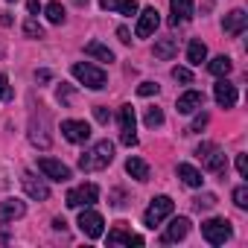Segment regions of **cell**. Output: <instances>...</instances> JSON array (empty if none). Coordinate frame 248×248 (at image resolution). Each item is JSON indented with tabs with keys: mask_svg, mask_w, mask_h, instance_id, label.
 I'll list each match as a JSON object with an SVG mask.
<instances>
[{
	"mask_svg": "<svg viewBox=\"0 0 248 248\" xmlns=\"http://www.w3.org/2000/svg\"><path fill=\"white\" fill-rule=\"evenodd\" d=\"M73 3H76V6H85V3H88V0H73Z\"/></svg>",
	"mask_w": 248,
	"mask_h": 248,
	"instance_id": "obj_47",
	"label": "cell"
},
{
	"mask_svg": "<svg viewBox=\"0 0 248 248\" xmlns=\"http://www.w3.org/2000/svg\"><path fill=\"white\" fill-rule=\"evenodd\" d=\"M172 210H175V202H172L170 196H155V199L149 202L146 213H143V225H146V228H158L167 216H172Z\"/></svg>",
	"mask_w": 248,
	"mask_h": 248,
	"instance_id": "obj_4",
	"label": "cell"
},
{
	"mask_svg": "<svg viewBox=\"0 0 248 248\" xmlns=\"http://www.w3.org/2000/svg\"><path fill=\"white\" fill-rule=\"evenodd\" d=\"M236 172L242 178H248V155H236Z\"/></svg>",
	"mask_w": 248,
	"mask_h": 248,
	"instance_id": "obj_38",
	"label": "cell"
},
{
	"mask_svg": "<svg viewBox=\"0 0 248 248\" xmlns=\"http://www.w3.org/2000/svg\"><path fill=\"white\" fill-rule=\"evenodd\" d=\"M233 204H236L239 210H248V187H245V184H239V187L233 190Z\"/></svg>",
	"mask_w": 248,
	"mask_h": 248,
	"instance_id": "obj_31",
	"label": "cell"
},
{
	"mask_svg": "<svg viewBox=\"0 0 248 248\" xmlns=\"http://www.w3.org/2000/svg\"><path fill=\"white\" fill-rule=\"evenodd\" d=\"M204 59H207V47H204V41L193 38V41H190V47H187V62H190L193 67H199Z\"/></svg>",
	"mask_w": 248,
	"mask_h": 248,
	"instance_id": "obj_24",
	"label": "cell"
},
{
	"mask_svg": "<svg viewBox=\"0 0 248 248\" xmlns=\"http://www.w3.org/2000/svg\"><path fill=\"white\" fill-rule=\"evenodd\" d=\"M120 143H123V146H138V135H135V132H123V135H120Z\"/></svg>",
	"mask_w": 248,
	"mask_h": 248,
	"instance_id": "obj_40",
	"label": "cell"
},
{
	"mask_svg": "<svg viewBox=\"0 0 248 248\" xmlns=\"http://www.w3.org/2000/svg\"><path fill=\"white\" fill-rule=\"evenodd\" d=\"M193 204H196V210H207V207H213V204H216V196H213V193H204V196L193 199Z\"/></svg>",
	"mask_w": 248,
	"mask_h": 248,
	"instance_id": "obj_33",
	"label": "cell"
},
{
	"mask_svg": "<svg viewBox=\"0 0 248 248\" xmlns=\"http://www.w3.org/2000/svg\"><path fill=\"white\" fill-rule=\"evenodd\" d=\"M172 79L181 82V85H193V73L187 67H172Z\"/></svg>",
	"mask_w": 248,
	"mask_h": 248,
	"instance_id": "obj_32",
	"label": "cell"
},
{
	"mask_svg": "<svg viewBox=\"0 0 248 248\" xmlns=\"http://www.w3.org/2000/svg\"><path fill=\"white\" fill-rule=\"evenodd\" d=\"M170 12H172V18H170L172 27L193 21V0H170Z\"/></svg>",
	"mask_w": 248,
	"mask_h": 248,
	"instance_id": "obj_16",
	"label": "cell"
},
{
	"mask_svg": "<svg viewBox=\"0 0 248 248\" xmlns=\"http://www.w3.org/2000/svg\"><path fill=\"white\" fill-rule=\"evenodd\" d=\"M175 172H178V178H181L187 187H202V181H204V178H202V172H199L196 167H190V164H178V170H175Z\"/></svg>",
	"mask_w": 248,
	"mask_h": 248,
	"instance_id": "obj_22",
	"label": "cell"
},
{
	"mask_svg": "<svg viewBox=\"0 0 248 248\" xmlns=\"http://www.w3.org/2000/svg\"><path fill=\"white\" fill-rule=\"evenodd\" d=\"M158 91H161V88H158L155 82H143V85L138 88V93H140V96H155Z\"/></svg>",
	"mask_w": 248,
	"mask_h": 248,
	"instance_id": "obj_37",
	"label": "cell"
},
{
	"mask_svg": "<svg viewBox=\"0 0 248 248\" xmlns=\"http://www.w3.org/2000/svg\"><path fill=\"white\" fill-rule=\"evenodd\" d=\"M99 6L105 12H117V15H138V0H99Z\"/></svg>",
	"mask_w": 248,
	"mask_h": 248,
	"instance_id": "obj_19",
	"label": "cell"
},
{
	"mask_svg": "<svg viewBox=\"0 0 248 248\" xmlns=\"http://www.w3.org/2000/svg\"><path fill=\"white\" fill-rule=\"evenodd\" d=\"M202 105H204V93H202V91H184V93L178 96V102H175L178 114H193V111H199Z\"/></svg>",
	"mask_w": 248,
	"mask_h": 248,
	"instance_id": "obj_18",
	"label": "cell"
},
{
	"mask_svg": "<svg viewBox=\"0 0 248 248\" xmlns=\"http://www.w3.org/2000/svg\"><path fill=\"white\" fill-rule=\"evenodd\" d=\"M35 79H38V82H50V79H53V73H50V70H38V73H35Z\"/></svg>",
	"mask_w": 248,
	"mask_h": 248,
	"instance_id": "obj_43",
	"label": "cell"
},
{
	"mask_svg": "<svg viewBox=\"0 0 248 248\" xmlns=\"http://www.w3.org/2000/svg\"><path fill=\"white\" fill-rule=\"evenodd\" d=\"M175 53H178V38H161V41H155V59L170 62V59H175Z\"/></svg>",
	"mask_w": 248,
	"mask_h": 248,
	"instance_id": "obj_21",
	"label": "cell"
},
{
	"mask_svg": "<svg viewBox=\"0 0 248 248\" xmlns=\"http://www.w3.org/2000/svg\"><path fill=\"white\" fill-rule=\"evenodd\" d=\"M56 96H59V102H62V105H67V102L73 99V88L62 82V85H59V91H56Z\"/></svg>",
	"mask_w": 248,
	"mask_h": 248,
	"instance_id": "obj_34",
	"label": "cell"
},
{
	"mask_svg": "<svg viewBox=\"0 0 248 248\" xmlns=\"http://www.w3.org/2000/svg\"><path fill=\"white\" fill-rule=\"evenodd\" d=\"M111 161H114V143L99 140L91 149H85V155H79V170L82 172H96V170H105Z\"/></svg>",
	"mask_w": 248,
	"mask_h": 248,
	"instance_id": "obj_1",
	"label": "cell"
},
{
	"mask_svg": "<svg viewBox=\"0 0 248 248\" xmlns=\"http://www.w3.org/2000/svg\"><path fill=\"white\" fill-rule=\"evenodd\" d=\"M44 129H47V117H41V129H38V123H35V120L30 123V140H32L35 146H41V149L50 146V135H44Z\"/></svg>",
	"mask_w": 248,
	"mask_h": 248,
	"instance_id": "obj_23",
	"label": "cell"
},
{
	"mask_svg": "<svg viewBox=\"0 0 248 248\" xmlns=\"http://www.w3.org/2000/svg\"><path fill=\"white\" fill-rule=\"evenodd\" d=\"M187 233H190V219H187V216H175V219L167 225V231H164L161 242H164V245H170V242H178V239H184Z\"/></svg>",
	"mask_w": 248,
	"mask_h": 248,
	"instance_id": "obj_15",
	"label": "cell"
},
{
	"mask_svg": "<svg viewBox=\"0 0 248 248\" xmlns=\"http://www.w3.org/2000/svg\"><path fill=\"white\" fill-rule=\"evenodd\" d=\"M222 30H225L228 35H242V32L248 30V12H245V9H233V12H228L225 21H222Z\"/></svg>",
	"mask_w": 248,
	"mask_h": 248,
	"instance_id": "obj_14",
	"label": "cell"
},
{
	"mask_svg": "<svg viewBox=\"0 0 248 248\" xmlns=\"http://www.w3.org/2000/svg\"><path fill=\"white\" fill-rule=\"evenodd\" d=\"M196 155H199V161H202V167L207 170V172H213V175H222L225 170H228V161H225V152L216 146V143H202L199 149H196Z\"/></svg>",
	"mask_w": 248,
	"mask_h": 248,
	"instance_id": "obj_3",
	"label": "cell"
},
{
	"mask_svg": "<svg viewBox=\"0 0 248 248\" xmlns=\"http://www.w3.org/2000/svg\"><path fill=\"white\" fill-rule=\"evenodd\" d=\"M73 76H76L85 88H91V91H102L105 82H108L105 70L96 67V64H91V62H76V64H73Z\"/></svg>",
	"mask_w": 248,
	"mask_h": 248,
	"instance_id": "obj_2",
	"label": "cell"
},
{
	"mask_svg": "<svg viewBox=\"0 0 248 248\" xmlns=\"http://www.w3.org/2000/svg\"><path fill=\"white\" fill-rule=\"evenodd\" d=\"M105 242H108V245H143V236H140V233H132V231L126 228V222H117V225L108 231Z\"/></svg>",
	"mask_w": 248,
	"mask_h": 248,
	"instance_id": "obj_9",
	"label": "cell"
},
{
	"mask_svg": "<svg viewBox=\"0 0 248 248\" xmlns=\"http://www.w3.org/2000/svg\"><path fill=\"white\" fill-rule=\"evenodd\" d=\"M24 35H30V38H44V27H41L35 18H30V21L24 24Z\"/></svg>",
	"mask_w": 248,
	"mask_h": 248,
	"instance_id": "obj_30",
	"label": "cell"
},
{
	"mask_svg": "<svg viewBox=\"0 0 248 248\" xmlns=\"http://www.w3.org/2000/svg\"><path fill=\"white\" fill-rule=\"evenodd\" d=\"M158 24H161L158 9H155V6H146V9L140 12V18H138V30H135V35H138V38H149V35L158 30Z\"/></svg>",
	"mask_w": 248,
	"mask_h": 248,
	"instance_id": "obj_11",
	"label": "cell"
},
{
	"mask_svg": "<svg viewBox=\"0 0 248 248\" xmlns=\"http://www.w3.org/2000/svg\"><path fill=\"white\" fill-rule=\"evenodd\" d=\"M53 228H56V231H64V228H67V222H64V219H53Z\"/></svg>",
	"mask_w": 248,
	"mask_h": 248,
	"instance_id": "obj_46",
	"label": "cell"
},
{
	"mask_svg": "<svg viewBox=\"0 0 248 248\" xmlns=\"http://www.w3.org/2000/svg\"><path fill=\"white\" fill-rule=\"evenodd\" d=\"M96 199H99V187H96V184H79V187L67 190L64 204L73 207V210H79V207H91Z\"/></svg>",
	"mask_w": 248,
	"mask_h": 248,
	"instance_id": "obj_5",
	"label": "cell"
},
{
	"mask_svg": "<svg viewBox=\"0 0 248 248\" xmlns=\"http://www.w3.org/2000/svg\"><path fill=\"white\" fill-rule=\"evenodd\" d=\"M117 35H120V41H123V44H132V35H129V30H126V27H120V30H117Z\"/></svg>",
	"mask_w": 248,
	"mask_h": 248,
	"instance_id": "obj_42",
	"label": "cell"
},
{
	"mask_svg": "<svg viewBox=\"0 0 248 248\" xmlns=\"http://www.w3.org/2000/svg\"><path fill=\"white\" fill-rule=\"evenodd\" d=\"M236 96H239L236 88H233L225 76H219V82L213 85V99H216L222 108H233V105H236Z\"/></svg>",
	"mask_w": 248,
	"mask_h": 248,
	"instance_id": "obj_13",
	"label": "cell"
},
{
	"mask_svg": "<svg viewBox=\"0 0 248 248\" xmlns=\"http://www.w3.org/2000/svg\"><path fill=\"white\" fill-rule=\"evenodd\" d=\"M44 15H47V21H50V24H56V27H59V24H64V18H67V15H64V6H62V3H56V0L44 6Z\"/></svg>",
	"mask_w": 248,
	"mask_h": 248,
	"instance_id": "obj_28",
	"label": "cell"
},
{
	"mask_svg": "<svg viewBox=\"0 0 248 248\" xmlns=\"http://www.w3.org/2000/svg\"><path fill=\"white\" fill-rule=\"evenodd\" d=\"M27 213V204L21 202V199H3L0 202V222H15V219H21Z\"/></svg>",
	"mask_w": 248,
	"mask_h": 248,
	"instance_id": "obj_17",
	"label": "cell"
},
{
	"mask_svg": "<svg viewBox=\"0 0 248 248\" xmlns=\"http://www.w3.org/2000/svg\"><path fill=\"white\" fill-rule=\"evenodd\" d=\"M21 184H24V190H27L30 199H38V202H47V199H50V187H47L35 172H24V175H21Z\"/></svg>",
	"mask_w": 248,
	"mask_h": 248,
	"instance_id": "obj_12",
	"label": "cell"
},
{
	"mask_svg": "<svg viewBox=\"0 0 248 248\" xmlns=\"http://www.w3.org/2000/svg\"><path fill=\"white\" fill-rule=\"evenodd\" d=\"M0 99H3V102L12 99V85H9V79H6L3 73H0Z\"/></svg>",
	"mask_w": 248,
	"mask_h": 248,
	"instance_id": "obj_35",
	"label": "cell"
},
{
	"mask_svg": "<svg viewBox=\"0 0 248 248\" xmlns=\"http://www.w3.org/2000/svg\"><path fill=\"white\" fill-rule=\"evenodd\" d=\"M126 172H129L135 181H149V164H146L143 158H135V155H132V158L126 161Z\"/></svg>",
	"mask_w": 248,
	"mask_h": 248,
	"instance_id": "obj_20",
	"label": "cell"
},
{
	"mask_svg": "<svg viewBox=\"0 0 248 248\" xmlns=\"http://www.w3.org/2000/svg\"><path fill=\"white\" fill-rule=\"evenodd\" d=\"M6 242H9V225L0 222V245H6Z\"/></svg>",
	"mask_w": 248,
	"mask_h": 248,
	"instance_id": "obj_41",
	"label": "cell"
},
{
	"mask_svg": "<svg viewBox=\"0 0 248 248\" xmlns=\"http://www.w3.org/2000/svg\"><path fill=\"white\" fill-rule=\"evenodd\" d=\"M38 170L50 178V181H70V167H64L62 161H56V158H38Z\"/></svg>",
	"mask_w": 248,
	"mask_h": 248,
	"instance_id": "obj_10",
	"label": "cell"
},
{
	"mask_svg": "<svg viewBox=\"0 0 248 248\" xmlns=\"http://www.w3.org/2000/svg\"><path fill=\"white\" fill-rule=\"evenodd\" d=\"M204 126H207V114H204V111H202V114H199V117H196V120H193V126H190V129H187V135H193V132H202V129H204Z\"/></svg>",
	"mask_w": 248,
	"mask_h": 248,
	"instance_id": "obj_36",
	"label": "cell"
},
{
	"mask_svg": "<svg viewBox=\"0 0 248 248\" xmlns=\"http://www.w3.org/2000/svg\"><path fill=\"white\" fill-rule=\"evenodd\" d=\"M6 3H15V0H6Z\"/></svg>",
	"mask_w": 248,
	"mask_h": 248,
	"instance_id": "obj_48",
	"label": "cell"
},
{
	"mask_svg": "<svg viewBox=\"0 0 248 248\" xmlns=\"http://www.w3.org/2000/svg\"><path fill=\"white\" fill-rule=\"evenodd\" d=\"M135 108L132 105H120V132H135Z\"/></svg>",
	"mask_w": 248,
	"mask_h": 248,
	"instance_id": "obj_26",
	"label": "cell"
},
{
	"mask_svg": "<svg viewBox=\"0 0 248 248\" xmlns=\"http://www.w3.org/2000/svg\"><path fill=\"white\" fill-rule=\"evenodd\" d=\"M93 117H96V123H108V120H111V114H108L105 105H96V108H93Z\"/></svg>",
	"mask_w": 248,
	"mask_h": 248,
	"instance_id": "obj_39",
	"label": "cell"
},
{
	"mask_svg": "<svg viewBox=\"0 0 248 248\" xmlns=\"http://www.w3.org/2000/svg\"><path fill=\"white\" fill-rule=\"evenodd\" d=\"M27 9H30V15H38V12H41V3H38V0H30Z\"/></svg>",
	"mask_w": 248,
	"mask_h": 248,
	"instance_id": "obj_44",
	"label": "cell"
},
{
	"mask_svg": "<svg viewBox=\"0 0 248 248\" xmlns=\"http://www.w3.org/2000/svg\"><path fill=\"white\" fill-rule=\"evenodd\" d=\"M143 123L149 129H158V126H164V111L161 108H146V117H143Z\"/></svg>",
	"mask_w": 248,
	"mask_h": 248,
	"instance_id": "obj_29",
	"label": "cell"
},
{
	"mask_svg": "<svg viewBox=\"0 0 248 248\" xmlns=\"http://www.w3.org/2000/svg\"><path fill=\"white\" fill-rule=\"evenodd\" d=\"M0 24H3V27H12V12H3V15H0Z\"/></svg>",
	"mask_w": 248,
	"mask_h": 248,
	"instance_id": "obj_45",
	"label": "cell"
},
{
	"mask_svg": "<svg viewBox=\"0 0 248 248\" xmlns=\"http://www.w3.org/2000/svg\"><path fill=\"white\" fill-rule=\"evenodd\" d=\"M85 53H88L91 59H96V62H114V53H111L105 44H99V41H91V44L85 47Z\"/></svg>",
	"mask_w": 248,
	"mask_h": 248,
	"instance_id": "obj_25",
	"label": "cell"
},
{
	"mask_svg": "<svg viewBox=\"0 0 248 248\" xmlns=\"http://www.w3.org/2000/svg\"><path fill=\"white\" fill-rule=\"evenodd\" d=\"M207 70H210L213 76H228V73L233 70V62H231L228 56H216V59L207 64Z\"/></svg>",
	"mask_w": 248,
	"mask_h": 248,
	"instance_id": "obj_27",
	"label": "cell"
},
{
	"mask_svg": "<svg viewBox=\"0 0 248 248\" xmlns=\"http://www.w3.org/2000/svg\"><path fill=\"white\" fill-rule=\"evenodd\" d=\"M231 222L228 219H207L202 222V236L210 242V245H225L231 239Z\"/></svg>",
	"mask_w": 248,
	"mask_h": 248,
	"instance_id": "obj_6",
	"label": "cell"
},
{
	"mask_svg": "<svg viewBox=\"0 0 248 248\" xmlns=\"http://www.w3.org/2000/svg\"><path fill=\"white\" fill-rule=\"evenodd\" d=\"M79 210H82V213H79V222H76L79 231H82L88 239H99V236H102V225H105L102 216H99L96 210H88V207H79Z\"/></svg>",
	"mask_w": 248,
	"mask_h": 248,
	"instance_id": "obj_7",
	"label": "cell"
},
{
	"mask_svg": "<svg viewBox=\"0 0 248 248\" xmlns=\"http://www.w3.org/2000/svg\"><path fill=\"white\" fill-rule=\"evenodd\" d=\"M62 138L67 143H88L91 140V126L85 120H64L62 123Z\"/></svg>",
	"mask_w": 248,
	"mask_h": 248,
	"instance_id": "obj_8",
	"label": "cell"
}]
</instances>
